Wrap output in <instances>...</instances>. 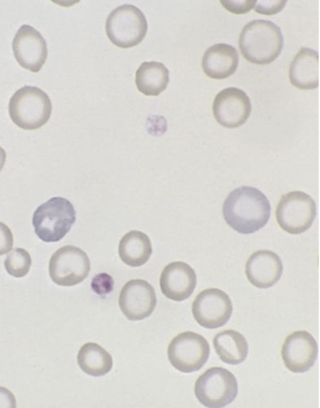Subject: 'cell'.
I'll return each instance as SVG.
<instances>
[{"label":"cell","mask_w":320,"mask_h":408,"mask_svg":"<svg viewBox=\"0 0 320 408\" xmlns=\"http://www.w3.org/2000/svg\"><path fill=\"white\" fill-rule=\"evenodd\" d=\"M270 212L267 197L251 186H241L231 191L222 208L226 222L242 234L253 233L263 228L269 219Z\"/></svg>","instance_id":"obj_1"},{"label":"cell","mask_w":320,"mask_h":408,"mask_svg":"<svg viewBox=\"0 0 320 408\" xmlns=\"http://www.w3.org/2000/svg\"><path fill=\"white\" fill-rule=\"evenodd\" d=\"M283 36L271 21L255 19L247 23L239 37V48L249 62L265 65L274 61L283 48Z\"/></svg>","instance_id":"obj_2"},{"label":"cell","mask_w":320,"mask_h":408,"mask_svg":"<svg viewBox=\"0 0 320 408\" xmlns=\"http://www.w3.org/2000/svg\"><path fill=\"white\" fill-rule=\"evenodd\" d=\"M8 111L12 121L19 127L33 130L48 122L51 115L52 103L43 90L26 85L12 95Z\"/></svg>","instance_id":"obj_3"},{"label":"cell","mask_w":320,"mask_h":408,"mask_svg":"<svg viewBox=\"0 0 320 408\" xmlns=\"http://www.w3.org/2000/svg\"><path fill=\"white\" fill-rule=\"evenodd\" d=\"M75 218V211L70 201L62 197H53L36 209L32 222L40 240L53 242L66 235Z\"/></svg>","instance_id":"obj_4"},{"label":"cell","mask_w":320,"mask_h":408,"mask_svg":"<svg viewBox=\"0 0 320 408\" xmlns=\"http://www.w3.org/2000/svg\"><path fill=\"white\" fill-rule=\"evenodd\" d=\"M105 30L109 39L114 45L128 48L143 41L147 33L148 23L139 8L124 4L116 8L108 15Z\"/></svg>","instance_id":"obj_5"},{"label":"cell","mask_w":320,"mask_h":408,"mask_svg":"<svg viewBox=\"0 0 320 408\" xmlns=\"http://www.w3.org/2000/svg\"><path fill=\"white\" fill-rule=\"evenodd\" d=\"M195 394L206 407H224L232 402L238 394V382L234 375L222 367L207 369L196 380Z\"/></svg>","instance_id":"obj_6"},{"label":"cell","mask_w":320,"mask_h":408,"mask_svg":"<svg viewBox=\"0 0 320 408\" xmlns=\"http://www.w3.org/2000/svg\"><path fill=\"white\" fill-rule=\"evenodd\" d=\"M275 213L283 230L297 235L312 226L316 216V204L308 194L294 190L281 197Z\"/></svg>","instance_id":"obj_7"},{"label":"cell","mask_w":320,"mask_h":408,"mask_svg":"<svg viewBox=\"0 0 320 408\" xmlns=\"http://www.w3.org/2000/svg\"><path fill=\"white\" fill-rule=\"evenodd\" d=\"M167 353L173 367L188 373L199 371L206 364L209 357L210 346L202 335L186 331L172 339Z\"/></svg>","instance_id":"obj_8"},{"label":"cell","mask_w":320,"mask_h":408,"mask_svg":"<svg viewBox=\"0 0 320 408\" xmlns=\"http://www.w3.org/2000/svg\"><path fill=\"white\" fill-rule=\"evenodd\" d=\"M90 268L89 258L83 250L73 245H65L51 256L48 272L55 284L73 286L87 278Z\"/></svg>","instance_id":"obj_9"},{"label":"cell","mask_w":320,"mask_h":408,"mask_svg":"<svg viewBox=\"0 0 320 408\" xmlns=\"http://www.w3.org/2000/svg\"><path fill=\"white\" fill-rule=\"evenodd\" d=\"M233 306L229 296L217 288L202 291L192 304L195 321L202 327L215 329L224 326L229 320Z\"/></svg>","instance_id":"obj_10"},{"label":"cell","mask_w":320,"mask_h":408,"mask_svg":"<svg viewBox=\"0 0 320 408\" xmlns=\"http://www.w3.org/2000/svg\"><path fill=\"white\" fill-rule=\"evenodd\" d=\"M251 112L249 97L242 89L228 87L220 91L213 103V114L223 127L236 128L242 125Z\"/></svg>","instance_id":"obj_11"},{"label":"cell","mask_w":320,"mask_h":408,"mask_svg":"<svg viewBox=\"0 0 320 408\" xmlns=\"http://www.w3.org/2000/svg\"><path fill=\"white\" fill-rule=\"evenodd\" d=\"M12 47L17 62L30 71H39L47 59L46 40L39 31L30 25L24 24L19 28Z\"/></svg>","instance_id":"obj_12"},{"label":"cell","mask_w":320,"mask_h":408,"mask_svg":"<svg viewBox=\"0 0 320 408\" xmlns=\"http://www.w3.org/2000/svg\"><path fill=\"white\" fill-rule=\"evenodd\" d=\"M118 304L128 319L142 320L149 317L156 307L154 289L145 280H130L121 291Z\"/></svg>","instance_id":"obj_13"},{"label":"cell","mask_w":320,"mask_h":408,"mask_svg":"<svg viewBox=\"0 0 320 408\" xmlns=\"http://www.w3.org/2000/svg\"><path fill=\"white\" fill-rule=\"evenodd\" d=\"M318 346L313 336L305 330L288 335L282 346L281 356L286 368L293 373H304L314 364Z\"/></svg>","instance_id":"obj_14"},{"label":"cell","mask_w":320,"mask_h":408,"mask_svg":"<svg viewBox=\"0 0 320 408\" xmlns=\"http://www.w3.org/2000/svg\"><path fill=\"white\" fill-rule=\"evenodd\" d=\"M159 283L162 293L168 299L182 301L193 294L197 285V275L188 263L175 261L164 267Z\"/></svg>","instance_id":"obj_15"},{"label":"cell","mask_w":320,"mask_h":408,"mask_svg":"<svg viewBox=\"0 0 320 408\" xmlns=\"http://www.w3.org/2000/svg\"><path fill=\"white\" fill-rule=\"evenodd\" d=\"M283 263L280 257L270 250H258L249 258L245 274L249 281L258 288H269L281 277Z\"/></svg>","instance_id":"obj_16"},{"label":"cell","mask_w":320,"mask_h":408,"mask_svg":"<svg viewBox=\"0 0 320 408\" xmlns=\"http://www.w3.org/2000/svg\"><path fill=\"white\" fill-rule=\"evenodd\" d=\"M239 57L235 47L215 44L206 49L202 66L205 74L213 79H225L233 75L238 66Z\"/></svg>","instance_id":"obj_17"},{"label":"cell","mask_w":320,"mask_h":408,"mask_svg":"<svg viewBox=\"0 0 320 408\" xmlns=\"http://www.w3.org/2000/svg\"><path fill=\"white\" fill-rule=\"evenodd\" d=\"M319 62L317 51L301 47L290 66L291 84L303 90L317 89L319 87Z\"/></svg>","instance_id":"obj_18"},{"label":"cell","mask_w":320,"mask_h":408,"mask_svg":"<svg viewBox=\"0 0 320 408\" xmlns=\"http://www.w3.org/2000/svg\"><path fill=\"white\" fill-rule=\"evenodd\" d=\"M152 252L150 238L145 233L133 230L125 234L118 245L121 260L130 267H140L150 258Z\"/></svg>","instance_id":"obj_19"},{"label":"cell","mask_w":320,"mask_h":408,"mask_svg":"<svg viewBox=\"0 0 320 408\" xmlns=\"http://www.w3.org/2000/svg\"><path fill=\"white\" fill-rule=\"evenodd\" d=\"M213 343L218 357L226 364L236 365L247 358L248 344L245 337L238 331L223 330L214 337Z\"/></svg>","instance_id":"obj_20"},{"label":"cell","mask_w":320,"mask_h":408,"mask_svg":"<svg viewBox=\"0 0 320 408\" xmlns=\"http://www.w3.org/2000/svg\"><path fill=\"white\" fill-rule=\"evenodd\" d=\"M169 80V71L161 62H144L136 71V87L145 96L159 95L166 89Z\"/></svg>","instance_id":"obj_21"},{"label":"cell","mask_w":320,"mask_h":408,"mask_svg":"<svg viewBox=\"0 0 320 408\" xmlns=\"http://www.w3.org/2000/svg\"><path fill=\"white\" fill-rule=\"evenodd\" d=\"M80 368L87 374L99 377L110 371L113 366L112 355L96 343L85 344L77 356Z\"/></svg>","instance_id":"obj_22"},{"label":"cell","mask_w":320,"mask_h":408,"mask_svg":"<svg viewBox=\"0 0 320 408\" xmlns=\"http://www.w3.org/2000/svg\"><path fill=\"white\" fill-rule=\"evenodd\" d=\"M32 264L29 253L23 248L14 249L4 260L6 272L13 277L21 278L30 270Z\"/></svg>","instance_id":"obj_23"},{"label":"cell","mask_w":320,"mask_h":408,"mask_svg":"<svg viewBox=\"0 0 320 408\" xmlns=\"http://www.w3.org/2000/svg\"><path fill=\"white\" fill-rule=\"evenodd\" d=\"M114 281L110 275L106 273H100L96 275L91 281L93 290L99 295L109 293L113 287Z\"/></svg>","instance_id":"obj_24"},{"label":"cell","mask_w":320,"mask_h":408,"mask_svg":"<svg viewBox=\"0 0 320 408\" xmlns=\"http://www.w3.org/2000/svg\"><path fill=\"white\" fill-rule=\"evenodd\" d=\"M287 1H256L255 11L265 15H272L281 12Z\"/></svg>","instance_id":"obj_25"},{"label":"cell","mask_w":320,"mask_h":408,"mask_svg":"<svg viewBox=\"0 0 320 408\" xmlns=\"http://www.w3.org/2000/svg\"><path fill=\"white\" fill-rule=\"evenodd\" d=\"M220 2L230 12L241 15L245 14L253 9L256 1H220Z\"/></svg>","instance_id":"obj_26"},{"label":"cell","mask_w":320,"mask_h":408,"mask_svg":"<svg viewBox=\"0 0 320 408\" xmlns=\"http://www.w3.org/2000/svg\"><path fill=\"white\" fill-rule=\"evenodd\" d=\"M13 235L10 228L0 222V256L8 253L13 247Z\"/></svg>","instance_id":"obj_27"},{"label":"cell","mask_w":320,"mask_h":408,"mask_svg":"<svg viewBox=\"0 0 320 408\" xmlns=\"http://www.w3.org/2000/svg\"><path fill=\"white\" fill-rule=\"evenodd\" d=\"M0 407H16V400L15 396L11 393V391L3 387H0Z\"/></svg>","instance_id":"obj_28"},{"label":"cell","mask_w":320,"mask_h":408,"mask_svg":"<svg viewBox=\"0 0 320 408\" xmlns=\"http://www.w3.org/2000/svg\"><path fill=\"white\" fill-rule=\"evenodd\" d=\"M6 160V152L3 148L0 146V172L3 169Z\"/></svg>","instance_id":"obj_29"}]
</instances>
